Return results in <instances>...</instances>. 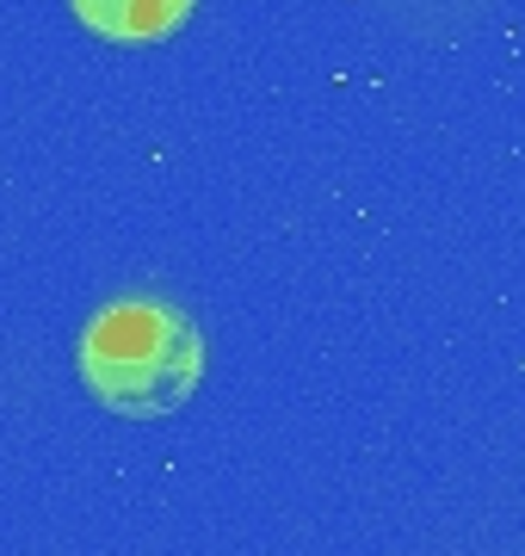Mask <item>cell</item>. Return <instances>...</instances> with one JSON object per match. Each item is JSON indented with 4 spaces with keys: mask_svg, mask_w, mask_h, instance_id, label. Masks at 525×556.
I'll list each match as a JSON object with an SVG mask.
<instances>
[{
    "mask_svg": "<svg viewBox=\"0 0 525 556\" xmlns=\"http://www.w3.org/2000/svg\"><path fill=\"white\" fill-rule=\"evenodd\" d=\"M87 396L124 420H155L192 402L204 383L199 321L162 298H112L81 328Z\"/></svg>",
    "mask_w": 525,
    "mask_h": 556,
    "instance_id": "6da1fadb",
    "label": "cell"
},
{
    "mask_svg": "<svg viewBox=\"0 0 525 556\" xmlns=\"http://www.w3.org/2000/svg\"><path fill=\"white\" fill-rule=\"evenodd\" d=\"M68 7L105 43H162L192 20V0H68Z\"/></svg>",
    "mask_w": 525,
    "mask_h": 556,
    "instance_id": "7a4b0ae2",
    "label": "cell"
}]
</instances>
